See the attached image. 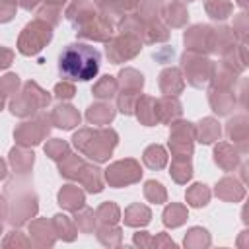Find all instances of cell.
Listing matches in <instances>:
<instances>
[{"instance_id": "6da1fadb", "label": "cell", "mask_w": 249, "mask_h": 249, "mask_svg": "<svg viewBox=\"0 0 249 249\" xmlns=\"http://www.w3.org/2000/svg\"><path fill=\"white\" fill-rule=\"evenodd\" d=\"M99 62L101 54L95 47L86 43H70L58 56V72L64 80L88 82L97 76Z\"/></svg>"}, {"instance_id": "7a4b0ae2", "label": "cell", "mask_w": 249, "mask_h": 249, "mask_svg": "<svg viewBox=\"0 0 249 249\" xmlns=\"http://www.w3.org/2000/svg\"><path fill=\"white\" fill-rule=\"evenodd\" d=\"M51 37H53L51 27L37 19L23 29V33L19 37V53L21 54H35L43 49V45H47L51 41Z\"/></svg>"}, {"instance_id": "3957f363", "label": "cell", "mask_w": 249, "mask_h": 249, "mask_svg": "<svg viewBox=\"0 0 249 249\" xmlns=\"http://www.w3.org/2000/svg\"><path fill=\"white\" fill-rule=\"evenodd\" d=\"M53 121L60 128H72L74 124L80 123V115L74 111V107H56V111L53 115Z\"/></svg>"}, {"instance_id": "277c9868", "label": "cell", "mask_w": 249, "mask_h": 249, "mask_svg": "<svg viewBox=\"0 0 249 249\" xmlns=\"http://www.w3.org/2000/svg\"><path fill=\"white\" fill-rule=\"evenodd\" d=\"M58 200H60V206H66V208H78L84 204V195L78 191V187H64L58 195Z\"/></svg>"}, {"instance_id": "5b68a950", "label": "cell", "mask_w": 249, "mask_h": 249, "mask_svg": "<svg viewBox=\"0 0 249 249\" xmlns=\"http://www.w3.org/2000/svg\"><path fill=\"white\" fill-rule=\"evenodd\" d=\"M113 115H115V111L111 107H107V105H101V103L99 105H91L88 109V121L89 123H95V124L109 123L113 119Z\"/></svg>"}, {"instance_id": "8992f818", "label": "cell", "mask_w": 249, "mask_h": 249, "mask_svg": "<svg viewBox=\"0 0 249 249\" xmlns=\"http://www.w3.org/2000/svg\"><path fill=\"white\" fill-rule=\"evenodd\" d=\"M144 161H146L148 167H152V169H160V167L165 165L167 156H165V152H163L161 146H150V148L144 152Z\"/></svg>"}, {"instance_id": "52a82bcc", "label": "cell", "mask_w": 249, "mask_h": 249, "mask_svg": "<svg viewBox=\"0 0 249 249\" xmlns=\"http://www.w3.org/2000/svg\"><path fill=\"white\" fill-rule=\"evenodd\" d=\"M200 124H202V126H200V142H202V144H210L212 140H216V138L220 136V126L216 124V121L204 119Z\"/></svg>"}, {"instance_id": "ba28073f", "label": "cell", "mask_w": 249, "mask_h": 249, "mask_svg": "<svg viewBox=\"0 0 249 249\" xmlns=\"http://www.w3.org/2000/svg\"><path fill=\"white\" fill-rule=\"evenodd\" d=\"M208 196H210L208 189L204 185H200V183L198 185H193V189L187 193V198H189V202L193 206H204L208 202Z\"/></svg>"}, {"instance_id": "9c48e42d", "label": "cell", "mask_w": 249, "mask_h": 249, "mask_svg": "<svg viewBox=\"0 0 249 249\" xmlns=\"http://www.w3.org/2000/svg\"><path fill=\"white\" fill-rule=\"evenodd\" d=\"M115 89H117L115 80H113L111 76H103V78L95 84V88H93V95H97V97H111V95L115 93Z\"/></svg>"}, {"instance_id": "30bf717a", "label": "cell", "mask_w": 249, "mask_h": 249, "mask_svg": "<svg viewBox=\"0 0 249 249\" xmlns=\"http://www.w3.org/2000/svg\"><path fill=\"white\" fill-rule=\"evenodd\" d=\"M163 216H165L163 222H165L167 226H179V224L183 222V218H185V212H183V208H179V206H169Z\"/></svg>"}, {"instance_id": "8fae6325", "label": "cell", "mask_w": 249, "mask_h": 249, "mask_svg": "<svg viewBox=\"0 0 249 249\" xmlns=\"http://www.w3.org/2000/svg\"><path fill=\"white\" fill-rule=\"evenodd\" d=\"M66 150H68V148H66V144H64L62 140H56V138H54V140H53L49 146H45V152H47V154H49L53 160L62 158V154H66Z\"/></svg>"}, {"instance_id": "7c38bea8", "label": "cell", "mask_w": 249, "mask_h": 249, "mask_svg": "<svg viewBox=\"0 0 249 249\" xmlns=\"http://www.w3.org/2000/svg\"><path fill=\"white\" fill-rule=\"evenodd\" d=\"M18 84H19L18 76H16V74H8V76H6V78H2V82H0V93L10 95V91H16Z\"/></svg>"}, {"instance_id": "4fadbf2b", "label": "cell", "mask_w": 249, "mask_h": 249, "mask_svg": "<svg viewBox=\"0 0 249 249\" xmlns=\"http://www.w3.org/2000/svg\"><path fill=\"white\" fill-rule=\"evenodd\" d=\"M54 91H56V97H64V99H68V97L74 95V88L70 84H58L54 88Z\"/></svg>"}, {"instance_id": "5bb4252c", "label": "cell", "mask_w": 249, "mask_h": 249, "mask_svg": "<svg viewBox=\"0 0 249 249\" xmlns=\"http://www.w3.org/2000/svg\"><path fill=\"white\" fill-rule=\"evenodd\" d=\"M10 62H12V51H8V49H0V68L10 66Z\"/></svg>"}, {"instance_id": "9a60e30c", "label": "cell", "mask_w": 249, "mask_h": 249, "mask_svg": "<svg viewBox=\"0 0 249 249\" xmlns=\"http://www.w3.org/2000/svg\"><path fill=\"white\" fill-rule=\"evenodd\" d=\"M4 175H6V165H4V161L0 160V179H2Z\"/></svg>"}, {"instance_id": "2e32d148", "label": "cell", "mask_w": 249, "mask_h": 249, "mask_svg": "<svg viewBox=\"0 0 249 249\" xmlns=\"http://www.w3.org/2000/svg\"><path fill=\"white\" fill-rule=\"evenodd\" d=\"M2 105H4V99H2V95H0V109H2Z\"/></svg>"}]
</instances>
